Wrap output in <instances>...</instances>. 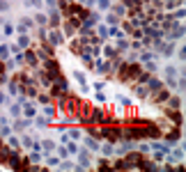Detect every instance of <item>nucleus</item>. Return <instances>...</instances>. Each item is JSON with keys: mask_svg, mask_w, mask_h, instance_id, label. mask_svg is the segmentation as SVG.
<instances>
[{"mask_svg": "<svg viewBox=\"0 0 186 172\" xmlns=\"http://www.w3.org/2000/svg\"><path fill=\"white\" fill-rule=\"evenodd\" d=\"M0 9H7V3H5V0H0Z\"/></svg>", "mask_w": 186, "mask_h": 172, "instance_id": "obj_10", "label": "nucleus"}, {"mask_svg": "<svg viewBox=\"0 0 186 172\" xmlns=\"http://www.w3.org/2000/svg\"><path fill=\"white\" fill-rule=\"evenodd\" d=\"M51 41H53V44H60V35H55V32H51Z\"/></svg>", "mask_w": 186, "mask_h": 172, "instance_id": "obj_7", "label": "nucleus"}, {"mask_svg": "<svg viewBox=\"0 0 186 172\" xmlns=\"http://www.w3.org/2000/svg\"><path fill=\"white\" fill-rule=\"evenodd\" d=\"M7 55V51H5V46H0V57H5Z\"/></svg>", "mask_w": 186, "mask_h": 172, "instance_id": "obj_8", "label": "nucleus"}, {"mask_svg": "<svg viewBox=\"0 0 186 172\" xmlns=\"http://www.w3.org/2000/svg\"><path fill=\"white\" fill-rule=\"evenodd\" d=\"M80 165L83 167H90V154H80Z\"/></svg>", "mask_w": 186, "mask_h": 172, "instance_id": "obj_5", "label": "nucleus"}, {"mask_svg": "<svg viewBox=\"0 0 186 172\" xmlns=\"http://www.w3.org/2000/svg\"><path fill=\"white\" fill-rule=\"evenodd\" d=\"M101 135H104V138H108L110 142H117V140L122 138V131H120V129H115V126H104Z\"/></svg>", "mask_w": 186, "mask_h": 172, "instance_id": "obj_2", "label": "nucleus"}, {"mask_svg": "<svg viewBox=\"0 0 186 172\" xmlns=\"http://www.w3.org/2000/svg\"><path fill=\"white\" fill-rule=\"evenodd\" d=\"M60 23V16L58 14H51V25H58Z\"/></svg>", "mask_w": 186, "mask_h": 172, "instance_id": "obj_6", "label": "nucleus"}, {"mask_svg": "<svg viewBox=\"0 0 186 172\" xmlns=\"http://www.w3.org/2000/svg\"><path fill=\"white\" fill-rule=\"evenodd\" d=\"M25 60L35 67V64H37V53H35V51H28V53H25Z\"/></svg>", "mask_w": 186, "mask_h": 172, "instance_id": "obj_4", "label": "nucleus"}, {"mask_svg": "<svg viewBox=\"0 0 186 172\" xmlns=\"http://www.w3.org/2000/svg\"><path fill=\"white\" fill-rule=\"evenodd\" d=\"M120 76H122L124 80H131V78H140V76H143V69H140L138 64H126V67H122Z\"/></svg>", "mask_w": 186, "mask_h": 172, "instance_id": "obj_1", "label": "nucleus"}, {"mask_svg": "<svg viewBox=\"0 0 186 172\" xmlns=\"http://www.w3.org/2000/svg\"><path fill=\"white\" fill-rule=\"evenodd\" d=\"M0 147H3V142H0Z\"/></svg>", "mask_w": 186, "mask_h": 172, "instance_id": "obj_11", "label": "nucleus"}, {"mask_svg": "<svg viewBox=\"0 0 186 172\" xmlns=\"http://www.w3.org/2000/svg\"><path fill=\"white\" fill-rule=\"evenodd\" d=\"M126 5H131V7H136V5H138V0H126Z\"/></svg>", "mask_w": 186, "mask_h": 172, "instance_id": "obj_9", "label": "nucleus"}, {"mask_svg": "<svg viewBox=\"0 0 186 172\" xmlns=\"http://www.w3.org/2000/svg\"><path fill=\"white\" fill-rule=\"evenodd\" d=\"M62 110H64V113H74V110H76V99L64 97V99H62Z\"/></svg>", "mask_w": 186, "mask_h": 172, "instance_id": "obj_3", "label": "nucleus"}]
</instances>
